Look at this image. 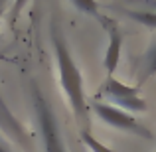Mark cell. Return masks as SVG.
<instances>
[{
	"instance_id": "cell-1",
	"label": "cell",
	"mask_w": 156,
	"mask_h": 152,
	"mask_svg": "<svg viewBox=\"0 0 156 152\" xmlns=\"http://www.w3.org/2000/svg\"><path fill=\"white\" fill-rule=\"evenodd\" d=\"M53 51H55V61H57V73H59V83L63 93L67 95L69 105L73 109V115L77 121H87V99L83 91V75L77 69L71 53L67 46L57 34H53Z\"/></svg>"
},
{
	"instance_id": "cell-3",
	"label": "cell",
	"mask_w": 156,
	"mask_h": 152,
	"mask_svg": "<svg viewBox=\"0 0 156 152\" xmlns=\"http://www.w3.org/2000/svg\"><path fill=\"white\" fill-rule=\"evenodd\" d=\"M91 109H93V113L103 122H107L109 126H115V129H119V130H126V133H130V134L148 138V140L154 138V134L150 133L144 125H140L129 111H122V109H119V107H113V105H109V103H101V101H93Z\"/></svg>"
},
{
	"instance_id": "cell-12",
	"label": "cell",
	"mask_w": 156,
	"mask_h": 152,
	"mask_svg": "<svg viewBox=\"0 0 156 152\" xmlns=\"http://www.w3.org/2000/svg\"><path fill=\"white\" fill-rule=\"evenodd\" d=\"M26 2H28V0H14V6H12V20L20 14V10L24 8V4H26Z\"/></svg>"
},
{
	"instance_id": "cell-9",
	"label": "cell",
	"mask_w": 156,
	"mask_h": 152,
	"mask_svg": "<svg viewBox=\"0 0 156 152\" xmlns=\"http://www.w3.org/2000/svg\"><path fill=\"white\" fill-rule=\"evenodd\" d=\"M81 140L85 142V146H87L91 152H115L113 148H109V146H105L103 142H99L95 136H91L87 130H81Z\"/></svg>"
},
{
	"instance_id": "cell-5",
	"label": "cell",
	"mask_w": 156,
	"mask_h": 152,
	"mask_svg": "<svg viewBox=\"0 0 156 152\" xmlns=\"http://www.w3.org/2000/svg\"><path fill=\"white\" fill-rule=\"evenodd\" d=\"M121 48H122V36L119 34V30L115 26H111L109 28V44H107V51H105V59H103L109 77H113L115 69H117V65H119Z\"/></svg>"
},
{
	"instance_id": "cell-13",
	"label": "cell",
	"mask_w": 156,
	"mask_h": 152,
	"mask_svg": "<svg viewBox=\"0 0 156 152\" xmlns=\"http://www.w3.org/2000/svg\"><path fill=\"white\" fill-rule=\"evenodd\" d=\"M4 6H6V0H0V12L4 10Z\"/></svg>"
},
{
	"instance_id": "cell-8",
	"label": "cell",
	"mask_w": 156,
	"mask_h": 152,
	"mask_svg": "<svg viewBox=\"0 0 156 152\" xmlns=\"http://www.w3.org/2000/svg\"><path fill=\"white\" fill-rule=\"evenodd\" d=\"M156 73V44L146 51L144 55V63H142V77H150Z\"/></svg>"
},
{
	"instance_id": "cell-2",
	"label": "cell",
	"mask_w": 156,
	"mask_h": 152,
	"mask_svg": "<svg viewBox=\"0 0 156 152\" xmlns=\"http://www.w3.org/2000/svg\"><path fill=\"white\" fill-rule=\"evenodd\" d=\"M32 99H34V111H36V118H38V125H40L44 152H65L55 117H53V111L48 105V101L44 99V95L40 93L38 87H32Z\"/></svg>"
},
{
	"instance_id": "cell-6",
	"label": "cell",
	"mask_w": 156,
	"mask_h": 152,
	"mask_svg": "<svg viewBox=\"0 0 156 152\" xmlns=\"http://www.w3.org/2000/svg\"><path fill=\"white\" fill-rule=\"evenodd\" d=\"M0 126H2L4 130H8V133H12L14 136H18L20 142H24V144L28 142V138H26V134H24L22 126L12 118V115L8 113V109H6V105L2 103V99H0Z\"/></svg>"
},
{
	"instance_id": "cell-4",
	"label": "cell",
	"mask_w": 156,
	"mask_h": 152,
	"mask_svg": "<svg viewBox=\"0 0 156 152\" xmlns=\"http://www.w3.org/2000/svg\"><path fill=\"white\" fill-rule=\"evenodd\" d=\"M101 95L107 101H111L113 107H119L122 111H134V113H142L146 111V101L142 97H138V87L126 85L122 81L115 79V77H107Z\"/></svg>"
},
{
	"instance_id": "cell-11",
	"label": "cell",
	"mask_w": 156,
	"mask_h": 152,
	"mask_svg": "<svg viewBox=\"0 0 156 152\" xmlns=\"http://www.w3.org/2000/svg\"><path fill=\"white\" fill-rule=\"evenodd\" d=\"M136 6H142V10H152L156 12V0H130Z\"/></svg>"
},
{
	"instance_id": "cell-10",
	"label": "cell",
	"mask_w": 156,
	"mask_h": 152,
	"mask_svg": "<svg viewBox=\"0 0 156 152\" xmlns=\"http://www.w3.org/2000/svg\"><path fill=\"white\" fill-rule=\"evenodd\" d=\"M71 2L77 10L85 12V14H97L99 12V2L97 0H71Z\"/></svg>"
},
{
	"instance_id": "cell-14",
	"label": "cell",
	"mask_w": 156,
	"mask_h": 152,
	"mask_svg": "<svg viewBox=\"0 0 156 152\" xmlns=\"http://www.w3.org/2000/svg\"><path fill=\"white\" fill-rule=\"evenodd\" d=\"M0 152H10V150H8V148H4V146L0 144Z\"/></svg>"
},
{
	"instance_id": "cell-7",
	"label": "cell",
	"mask_w": 156,
	"mask_h": 152,
	"mask_svg": "<svg viewBox=\"0 0 156 152\" xmlns=\"http://www.w3.org/2000/svg\"><path fill=\"white\" fill-rule=\"evenodd\" d=\"M125 14L129 16L130 20H134L136 24L140 26H146V28H154L156 30V12L152 10H125Z\"/></svg>"
}]
</instances>
